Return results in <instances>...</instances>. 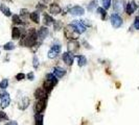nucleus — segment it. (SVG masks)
I'll return each instance as SVG.
<instances>
[{
  "label": "nucleus",
  "mask_w": 139,
  "mask_h": 125,
  "mask_svg": "<svg viewBox=\"0 0 139 125\" xmlns=\"http://www.w3.org/2000/svg\"><path fill=\"white\" fill-rule=\"evenodd\" d=\"M82 23H83L85 26H91V22H89L88 20H83Z\"/></svg>",
  "instance_id": "58836bf2"
},
{
  "label": "nucleus",
  "mask_w": 139,
  "mask_h": 125,
  "mask_svg": "<svg viewBox=\"0 0 139 125\" xmlns=\"http://www.w3.org/2000/svg\"><path fill=\"white\" fill-rule=\"evenodd\" d=\"M96 11L100 15V18H101V20L103 21H105L106 20V17H107V13H106V9H104L103 7H97L96 8Z\"/></svg>",
  "instance_id": "b1692460"
},
{
  "label": "nucleus",
  "mask_w": 139,
  "mask_h": 125,
  "mask_svg": "<svg viewBox=\"0 0 139 125\" xmlns=\"http://www.w3.org/2000/svg\"><path fill=\"white\" fill-rule=\"evenodd\" d=\"M64 35L71 41V40H77L79 37V33L72 24H68L64 28Z\"/></svg>",
  "instance_id": "7ed1b4c3"
},
{
  "label": "nucleus",
  "mask_w": 139,
  "mask_h": 125,
  "mask_svg": "<svg viewBox=\"0 0 139 125\" xmlns=\"http://www.w3.org/2000/svg\"><path fill=\"white\" fill-rule=\"evenodd\" d=\"M77 57V59H78V66L79 67H84V66H86L87 65V57L85 56V55H77L76 56Z\"/></svg>",
  "instance_id": "4be33fe9"
},
{
  "label": "nucleus",
  "mask_w": 139,
  "mask_h": 125,
  "mask_svg": "<svg viewBox=\"0 0 139 125\" xmlns=\"http://www.w3.org/2000/svg\"><path fill=\"white\" fill-rule=\"evenodd\" d=\"M83 43H84V44H85V45H86V46H85V47H86V48H91V47H90V45H88V44H87V43H86V41H84V42H83Z\"/></svg>",
  "instance_id": "37998d69"
},
{
  "label": "nucleus",
  "mask_w": 139,
  "mask_h": 125,
  "mask_svg": "<svg viewBox=\"0 0 139 125\" xmlns=\"http://www.w3.org/2000/svg\"><path fill=\"white\" fill-rule=\"evenodd\" d=\"M57 55H58V53H57L52 48H50V50L48 51V57L51 58V59H54V58L57 57Z\"/></svg>",
  "instance_id": "c756f323"
},
{
  "label": "nucleus",
  "mask_w": 139,
  "mask_h": 125,
  "mask_svg": "<svg viewBox=\"0 0 139 125\" xmlns=\"http://www.w3.org/2000/svg\"><path fill=\"white\" fill-rule=\"evenodd\" d=\"M43 119H44L43 114H37L36 117H35L36 125H43Z\"/></svg>",
  "instance_id": "5701e85b"
},
{
  "label": "nucleus",
  "mask_w": 139,
  "mask_h": 125,
  "mask_svg": "<svg viewBox=\"0 0 139 125\" xmlns=\"http://www.w3.org/2000/svg\"><path fill=\"white\" fill-rule=\"evenodd\" d=\"M7 87H8V80H7L6 78L2 79L1 82H0V89H1V90H5Z\"/></svg>",
  "instance_id": "c85d7f7f"
},
{
  "label": "nucleus",
  "mask_w": 139,
  "mask_h": 125,
  "mask_svg": "<svg viewBox=\"0 0 139 125\" xmlns=\"http://www.w3.org/2000/svg\"><path fill=\"white\" fill-rule=\"evenodd\" d=\"M112 4H113V10L115 11V14L119 15V14L124 13V10H125V1L124 0H114Z\"/></svg>",
  "instance_id": "423d86ee"
},
{
  "label": "nucleus",
  "mask_w": 139,
  "mask_h": 125,
  "mask_svg": "<svg viewBox=\"0 0 139 125\" xmlns=\"http://www.w3.org/2000/svg\"><path fill=\"white\" fill-rule=\"evenodd\" d=\"M29 18H30V20L34 22V23H36V24H38L39 22H40V15H39V11H33V13H30L29 14Z\"/></svg>",
  "instance_id": "a211bd4d"
},
{
  "label": "nucleus",
  "mask_w": 139,
  "mask_h": 125,
  "mask_svg": "<svg viewBox=\"0 0 139 125\" xmlns=\"http://www.w3.org/2000/svg\"><path fill=\"white\" fill-rule=\"evenodd\" d=\"M54 22H55V20H54V18H52L50 15L44 14V23H45V25L50 26V25L54 24Z\"/></svg>",
  "instance_id": "aec40b11"
},
{
  "label": "nucleus",
  "mask_w": 139,
  "mask_h": 125,
  "mask_svg": "<svg viewBox=\"0 0 139 125\" xmlns=\"http://www.w3.org/2000/svg\"><path fill=\"white\" fill-rule=\"evenodd\" d=\"M138 17H139V16H138Z\"/></svg>",
  "instance_id": "a18cd8bd"
},
{
  "label": "nucleus",
  "mask_w": 139,
  "mask_h": 125,
  "mask_svg": "<svg viewBox=\"0 0 139 125\" xmlns=\"http://www.w3.org/2000/svg\"><path fill=\"white\" fill-rule=\"evenodd\" d=\"M79 43L76 41V40H71L67 43V49H68V52L73 54V53H76L78 50H79Z\"/></svg>",
  "instance_id": "0eeeda50"
},
{
  "label": "nucleus",
  "mask_w": 139,
  "mask_h": 125,
  "mask_svg": "<svg viewBox=\"0 0 139 125\" xmlns=\"http://www.w3.org/2000/svg\"><path fill=\"white\" fill-rule=\"evenodd\" d=\"M21 37V30L18 27H13L12 29V38L14 40H19Z\"/></svg>",
  "instance_id": "6ab92c4d"
},
{
  "label": "nucleus",
  "mask_w": 139,
  "mask_h": 125,
  "mask_svg": "<svg viewBox=\"0 0 139 125\" xmlns=\"http://www.w3.org/2000/svg\"><path fill=\"white\" fill-rule=\"evenodd\" d=\"M61 10L62 9H61V7L58 3H51L50 6H49V11L54 15H59L61 13Z\"/></svg>",
  "instance_id": "f3484780"
},
{
  "label": "nucleus",
  "mask_w": 139,
  "mask_h": 125,
  "mask_svg": "<svg viewBox=\"0 0 139 125\" xmlns=\"http://www.w3.org/2000/svg\"><path fill=\"white\" fill-rule=\"evenodd\" d=\"M27 79L28 80H34L35 79V74H34V72H29V73H27Z\"/></svg>",
  "instance_id": "4c0bfd02"
},
{
  "label": "nucleus",
  "mask_w": 139,
  "mask_h": 125,
  "mask_svg": "<svg viewBox=\"0 0 139 125\" xmlns=\"http://www.w3.org/2000/svg\"><path fill=\"white\" fill-rule=\"evenodd\" d=\"M8 120V116L6 115V113H4L3 111H0V121H7Z\"/></svg>",
  "instance_id": "2f4dec72"
},
{
  "label": "nucleus",
  "mask_w": 139,
  "mask_h": 125,
  "mask_svg": "<svg viewBox=\"0 0 139 125\" xmlns=\"http://www.w3.org/2000/svg\"><path fill=\"white\" fill-rule=\"evenodd\" d=\"M33 66H34L35 69H38V67H39V58H38L37 55H35L34 58H33Z\"/></svg>",
  "instance_id": "72a5a7b5"
},
{
  "label": "nucleus",
  "mask_w": 139,
  "mask_h": 125,
  "mask_svg": "<svg viewBox=\"0 0 139 125\" xmlns=\"http://www.w3.org/2000/svg\"><path fill=\"white\" fill-rule=\"evenodd\" d=\"M136 8H137L136 2H135V1H130V2L127 4V8H126L127 14H128V15H132V14L136 10Z\"/></svg>",
  "instance_id": "2eb2a0df"
},
{
  "label": "nucleus",
  "mask_w": 139,
  "mask_h": 125,
  "mask_svg": "<svg viewBox=\"0 0 139 125\" xmlns=\"http://www.w3.org/2000/svg\"><path fill=\"white\" fill-rule=\"evenodd\" d=\"M75 28H76V30L78 31V33L81 34V33H84L85 31H86V26L82 23V21H78V20H75V21H73L72 23H71Z\"/></svg>",
  "instance_id": "f8f14e48"
},
{
  "label": "nucleus",
  "mask_w": 139,
  "mask_h": 125,
  "mask_svg": "<svg viewBox=\"0 0 139 125\" xmlns=\"http://www.w3.org/2000/svg\"><path fill=\"white\" fill-rule=\"evenodd\" d=\"M54 27H55V30H60L61 27H62V22L61 21H55L54 22Z\"/></svg>",
  "instance_id": "473e14b6"
},
{
  "label": "nucleus",
  "mask_w": 139,
  "mask_h": 125,
  "mask_svg": "<svg viewBox=\"0 0 139 125\" xmlns=\"http://www.w3.org/2000/svg\"><path fill=\"white\" fill-rule=\"evenodd\" d=\"M46 103H47V98L46 99H40V100H38L36 105H35V112L37 114H41L42 112H44L45 109H46Z\"/></svg>",
  "instance_id": "6e6552de"
},
{
  "label": "nucleus",
  "mask_w": 139,
  "mask_h": 125,
  "mask_svg": "<svg viewBox=\"0 0 139 125\" xmlns=\"http://www.w3.org/2000/svg\"><path fill=\"white\" fill-rule=\"evenodd\" d=\"M111 6V0H103V8L104 9H108Z\"/></svg>",
  "instance_id": "7c9ffc66"
},
{
  "label": "nucleus",
  "mask_w": 139,
  "mask_h": 125,
  "mask_svg": "<svg viewBox=\"0 0 139 125\" xmlns=\"http://www.w3.org/2000/svg\"><path fill=\"white\" fill-rule=\"evenodd\" d=\"M47 93L43 90V88H39V89H37L36 90V92H35V97L38 99V100H40V99H46L47 98Z\"/></svg>",
  "instance_id": "4468645a"
},
{
  "label": "nucleus",
  "mask_w": 139,
  "mask_h": 125,
  "mask_svg": "<svg viewBox=\"0 0 139 125\" xmlns=\"http://www.w3.org/2000/svg\"><path fill=\"white\" fill-rule=\"evenodd\" d=\"M62 59L64 61V63L67 66H71L73 64V61H74V55L69 53V52H64L62 54Z\"/></svg>",
  "instance_id": "9d476101"
},
{
  "label": "nucleus",
  "mask_w": 139,
  "mask_h": 125,
  "mask_svg": "<svg viewBox=\"0 0 139 125\" xmlns=\"http://www.w3.org/2000/svg\"><path fill=\"white\" fill-rule=\"evenodd\" d=\"M37 8H39V9H44V8H45V5H43V3H39V4L37 5Z\"/></svg>",
  "instance_id": "ea45409f"
},
{
  "label": "nucleus",
  "mask_w": 139,
  "mask_h": 125,
  "mask_svg": "<svg viewBox=\"0 0 139 125\" xmlns=\"http://www.w3.org/2000/svg\"><path fill=\"white\" fill-rule=\"evenodd\" d=\"M58 81H59L58 78L52 73H48V74H46V79L44 80L42 88L48 94V93H50L52 91V89L55 88V86L58 85Z\"/></svg>",
  "instance_id": "f03ea898"
},
{
  "label": "nucleus",
  "mask_w": 139,
  "mask_h": 125,
  "mask_svg": "<svg viewBox=\"0 0 139 125\" xmlns=\"http://www.w3.org/2000/svg\"><path fill=\"white\" fill-rule=\"evenodd\" d=\"M25 74L24 73H22V72H20V73H18L17 75H16V79L18 80V81H21V80H23L24 78H25Z\"/></svg>",
  "instance_id": "f704fd0d"
},
{
  "label": "nucleus",
  "mask_w": 139,
  "mask_h": 125,
  "mask_svg": "<svg viewBox=\"0 0 139 125\" xmlns=\"http://www.w3.org/2000/svg\"><path fill=\"white\" fill-rule=\"evenodd\" d=\"M10 103V97H9V94L8 93H5V95L3 96V98L1 99V103H0V108L2 109H5L9 105Z\"/></svg>",
  "instance_id": "dca6fc26"
},
{
  "label": "nucleus",
  "mask_w": 139,
  "mask_h": 125,
  "mask_svg": "<svg viewBox=\"0 0 139 125\" xmlns=\"http://www.w3.org/2000/svg\"><path fill=\"white\" fill-rule=\"evenodd\" d=\"M12 19H13V23H15V24H21L22 23V20H21L20 16H18V15H13Z\"/></svg>",
  "instance_id": "cd10ccee"
},
{
  "label": "nucleus",
  "mask_w": 139,
  "mask_h": 125,
  "mask_svg": "<svg viewBox=\"0 0 139 125\" xmlns=\"http://www.w3.org/2000/svg\"><path fill=\"white\" fill-rule=\"evenodd\" d=\"M29 104H30V99H29L28 97H23V98L20 100V102H19V104H18V108H19V110H21V111H25V110L29 106Z\"/></svg>",
  "instance_id": "9b49d317"
},
{
  "label": "nucleus",
  "mask_w": 139,
  "mask_h": 125,
  "mask_svg": "<svg viewBox=\"0 0 139 125\" xmlns=\"http://www.w3.org/2000/svg\"><path fill=\"white\" fill-rule=\"evenodd\" d=\"M110 21H111V24L114 28H119L121 25H122V19L119 15L113 13L111 16H110Z\"/></svg>",
  "instance_id": "39448f33"
},
{
  "label": "nucleus",
  "mask_w": 139,
  "mask_h": 125,
  "mask_svg": "<svg viewBox=\"0 0 139 125\" xmlns=\"http://www.w3.org/2000/svg\"><path fill=\"white\" fill-rule=\"evenodd\" d=\"M5 125H18V123L16 121H8L7 123H5Z\"/></svg>",
  "instance_id": "79ce46f5"
},
{
  "label": "nucleus",
  "mask_w": 139,
  "mask_h": 125,
  "mask_svg": "<svg viewBox=\"0 0 139 125\" xmlns=\"http://www.w3.org/2000/svg\"><path fill=\"white\" fill-rule=\"evenodd\" d=\"M29 11H28V9H26V8H22L21 10H20V18H22V19H27L28 17H29Z\"/></svg>",
  "instance_id": "393cba45"
},
{
  "label": "nucleus",
  "mask_w": 139,
  "mask_h": 125,
  "mask_svg": "<svg viewBox=\"0 0 139 125\" xmlns=\"http://www.w3.org/2000/svg\"><path fill=\"white\" fill-rule=\"evenodd\" d=\"M5 93H6V92H5L4 90H1V89H0V99L3 98V96L5 95Z\"/></svg>",
  "instance_id": "a19ab883"
},
{
  "label": "nucleus",
  "mask_w": 139,
  "mask_h": 125,
  "mask_svg": "<svg viewBox=\"0 0 139 125\" xmlns=\"http://www.w3.org/2000/svg\"><path fill=\"white\" fill-rule=\"evenodd\" d=\"M38 43L37 41V31L35 28H30L28 30V33L27 34H24L23 35V39L20 41V44L21 45H24L26 47H33L34 45H36Z\"/></svg>",
  "instance_id": "f257e3e1"
},
{
  "label": "nucleus",
  "mask_w": 139,
  "mask_h": 125,
  "mask_svg": "<svg viewBox=\"0 0 139 125\" xmlns=\"http://www.w3.org/2000/svg\"><path fill=\"white\" fill-rule=\"evenodd\" d=\"M87 8H88L89 10H94L95 8H97V2H96L95 0H92V1H91V2L88 4Z\"/></svg>",
  "instance_id": "bb28decb"
},
{
  "label": "nucleus",
  "mask_w": 139,
  "mask_h": 125,
  "mask_svg": "<svg viewBox=\"0 0 139 125\" xmlns=\"http://www.w3.org/2000/svg\"><path fill=\"white\" fill-rule=\"evenodd\" d=\"M50 2V0H41V3H48Z\"/></svg>",
  "instance_id": "c03bdc74"
},
{
  "label": "nucleus",
  "mask_w": 139,
  "mask_h": 125,
  "mask_svg": "<svg viewBox=\"0 0 139 125\" xmlns=\"http://www.w3.org/2000/svg\"><path fill=\"white\" fill-rule=\"evenodd\" d=\"M52 74L57 77V78H62L65 74H66V70L62 67H55L54 68V72Z\"/></svg>",
  "instance_id": "ddd939ff"
},
{
  "label": "nucleus",
  "mask_w": 139,
  "mask_h": 125,
  "mask_svg": "<svg viewBox=\"0 0 139 125\" xmlns=\"http://www.w3.org/2000/svg\"><path fill=\"white\" fill-rule=\"evenodd\" d=\"M48 33H49L48 28L45 27V26H42V27L37 31V41H38V43H39V44L43 43V41L47 38Z\"/></svg>",
  "instance_id": "20e7f679"
},
{
  "label": "nucleus",
  "mask_w": 139,
  "mask_h": 125,
  "mask_svg": "<svg viewBox=\"0 0 139 125\" xmlns=\"http://www.w3.org/2000/svg\"><path fill=\"white\" fill-rule=\"evenodd\" d=\"M134 27H135V29L139 30V17H136V18H135V21H134Z\"/></svg>",
  "instance_id": "e433bc0d"
},
{
  "label": "nucleus",
  "mask_w": 139,
  "mask_h": 125,
  "mask_svg": "<svg viewBox=\"0 0 139 125\" xmlns=\"http://www.w3.org/2000/svg\"><path fill=\"white\" fill-rule=\"evenodd\" d=\"M51 48H52V49H54V50H55V51H56L58 54L61 52V45H60V44H55V45H54Z\"/></svg>",
  "instance_id": "c9c22d12"
},
{
  "label": "nucleus",
  "mask_w": 139,
  "mask_h": 125,
  "mask_svg": "<svg viewBox=\"0 0 139 125\" xmlns=\"http://www.w3.org/2000/svg\"><path fill=\"white\" fill-rule=\"evenodd\" d=\"M3 49L6 50V51L13 50V49H15V44H14L13 42H8V43H6V44L3 46Z\"/></svg>",
  "instance_id": "a878e982"
},
{
  "label": "nucleus",
  "mask_w": 139,
  "mask_h": 125,
  "mask_svg": "<svg viewBox=\"0 0 139 125\" xmlns=\"http://www.w3.org/2000/svg\"><path fill=\"white\" fill-rule=\"evenodd\" d=\"M69 13L72 16H76V17L77 16H83L85 14V9H84V7H82L79 5H75V6L70 8Z\"/></svg>",
  "instance_id": "1a4fd4ad"
},
{
  "label": "nucleus",
  "mask_w": 139,
  "mask_h": 125,
  "mask_svg": "<svg viewBox=\"0 0 139 125\" xmlns=\"http://www.w3.org/2000/svg\"><path fill=\"white\" fill-rule=\"evenodd\" d=\"M0 9H1V11H2L6 17H10V16H12L10 9H9L8 6H6L5 4H1V5H0Z\"/></svg>",
  "instance_id": "412c9836"
}]
</instances>
